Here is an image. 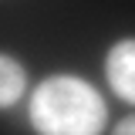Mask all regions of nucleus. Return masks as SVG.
<instances>
[{"label":"nucleus","instance_id":"7ed1b4c3","mask_svg":"<svg viewBox=\"0 0 135 135\" xmlns=\"http://www.w3.org/2000/svg\"><path fill=\"white\" fill-rule=\"evenodd\" d=\"M24 91V68L17 64L14 57H3L0 54V108L20 98Z\"/></svg>","mask_w":135,"mask_h":135},{"label":"nucleus","instance_id":"20e7f679","mask_svg":"<svg viewBox=\"0 0 135 135\" xmlns=\"http://www.w3.org/2000/svg\"><path fill=\"white\" fill-rule=\"evenodd\" d=\"M115 135H135V115H132V118H125V122L115 128Z\"/></svg>","mask_w":135,"mask_h":135},{"label":"nucleus","instance_id":"f03ea898","mask_svg":"<svg viewBox=\"0 0 135 135\" xmlns=\"http://www.w3.org/2000/svg\"><path fill=\"white\" fill-rule=\"evenodd\" d=\"M105 74L122 98L135 101V37L118 41L105 57Z\"/></svg>","mask_w":135,"mask_h":135},{"label":"nucleus","instance_id":"f257e3e1","mask_svg":"<svg viewBox=\"0 0 135 135\" xmlns=\"http://www.w3.org/2000/svg\"><path fill=\"white\" fill-rule=\"evenodd\" d=\"M31 125L37 135H98L105 101L81 78H47L31 98Z\"/></svg>","mask_w":135,"mask_h":135}]
</instances>
